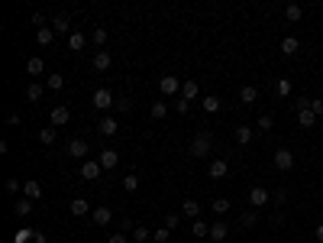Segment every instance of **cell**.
Returning <instances> with one entry per match:
<instances>
[{"instance_id":"22","label":"cell","mask_w":323,"mask_h":243,"mask_svg":"<svg viewBox=\"0 0 323 243\" xmlns=\"http://www.w3.org/2000/svg\"><path fill=\"white\" fill-rule=\"evenodd\" d=\"M26 71H29V75H46V59H29V62H26Z\"/></svg>"},{"instance_id":"37","label":"cell","mask_w":323,"mask_h":243,"mask_svg":"<svg viewBox=\"0 0 323 243\" xmlns=\"http://www.w3.org/2000/svg\"><path fill=\"white\" fill-rule=\"evenodd\" d=\"M271 126H275L271 114H262V117H259V123H255V130H262V133H265V130H271Z\"/></svg>"},{"instance_id":"40","label":"cell","mask_w":323,"mask_h":243,"mask_svg":"<svg viewBox=\"0 0 323 243\" xmlns=\"http://www.w3.org/2000/svg\"><path fill=\"white\" fill-rule=\"evenodd\" d=\"M178 224H181V214H165V227L168 230H178Z\"/></svg>"},{"instance_id":"7","label":"cell","mask_w":323,"mask_h":243,"mask_svg":"<svg viewBox=\"0 0 323 243\" xmlns=\"http://www.w3.org/2000/svg\"><path fill=\"white\" fill-rule=\"evenodd\" d=\"M226 172H230V162H226V159H214V162H210V169H207V175H210L214 182L226 179Z\"/></svg>"},{"instance_id":"43","label":"cell","mask_w":323,"mask_h":243,"mask_svg":"<svg viewBox=\"0 0 323 243\" xmlns=\"http://www.w3.org/2000/svg\"><path fill=\"white\" fill-rule=\"evenodd\" d=\"M133 240H136V243H146L149 240V230L146 227H136V230H133Z\"/></svg>"},{"instance_id":"47","label":"cell","mask_w":323,"mask_h":243,"mask_svg":"<svg viewBox=\"0 0 323 243\" xmlns=\"http://www.w3.org/2000/svg\"><path fill=\"white\" fill-rule=\"evenodd\" d=\"M175 107H178V114H188V107H191V101H185V97H178V101H175Z\"/></svg>"},{"instance_id":"39","label":"cell","mask_w":323,"mask_h":243,"mask_svg":"<svg viewBox=\"0 0 323 243\" xmlns=\"http://www.w3.org/2000/svg\"><path fill=\"white\" fill-rule=\"evenodd\" d=\"M46 85L52 88V91H62V88H65V78H62V75H49V81H46Z\"/></svg>"},{"instance_id":"17","label":"cell","mask_w":323,"mask_h":243,"mask_svg":"<svg viewBox=\"0 0 323 243\" xmlns=\"http://www.w3.org/2000/svg\"><path fill=\"white\" fill-rule=\"evenodd\" d=\"M13 211H16V217H29V214H32V201H29V198H20V201L13 204Z\"/></svg>"},{"instance_id":"21","label":"cell","mask_w":323,"mask_h":243,"mask_svg":"<svg viewBox=\"0 0 323 243\" xmlns=\"http://www.w3.org/2000/svg\"><path fill=\"white\" fill-rule=\"evenodd\" d=\"M87 211H91V204H87L84 198H75V201H71V214H75V217H84Z\"/></svg>"},{"instance_id":"28","label":"cell","mask_w":323,"mask_h":243,"mask_svg":"<svg viewBox=\"0 0 323 243\" xmlns=\"http://www.w3.org/2000/svg\"><path fill=\"white\" fill-rule=\"evenodd\" d=\"M200 107L207 110V114H216V110H220V97H214V94H207V97H204V101H200Z\"/></svg>"},{"instance_id":"36","label":"cell","mask_w":323,"mask_h":243,"mask_svg":"<svg viewBox=\"0 0 323 243\" xmlns=\"http://www.w3.org/2000/svg\"><path fill=\"white\" fill-rule=\"evenodd\" d=\"M152 240H155V243H168V240H171V230H168V227L152 230Z\"/></svg>"},{"instance_id":"24","label":"cell","mask_w":323,"mask_h":243,"mask_svg":"<svg viewBox=\"0 0 323 243\" xmlns=\"http://www.w3.org/2000/svg\"><path fill=\"white\" fill-rule=\"evenodd\" d=\"M68 49H71V52H81V49H84V32H71V36H68Z\"/></svg>"},{"instance_id":"15","label":"cell","mask_w":323,"mask_h":243,"mask_svg":"<svg viewBox=\"0 0 323 243\" xmlns=\"http://www.w3.org/2000/svg\"><path fill=\"white\" fill-rule=\"evenodd\" d=\"M297 123H300V126H314V123H317V114H314L310 107H300V110H297Z\"/></svg>"},{"instance_id":"45","label":"cell","mask_w":323,"mask_h":243,"mask_svg":"<svg viewBox=\"0 0 323 243\" xmlns=\"http://www.w3.org/2000/svg\"><path fill=\"white\" fill-rule=\"evenodd\" d=\"M3 188H7L10 195H16V191L23 188V182H16V179H7V185H3Z\"/></svg>"},{"instance_id":"49","label":"cell","mask_w":323,"mask_h":243,"mask_svg":"<svg viewBox=\"0 0 323 243\" xmlns=\"http://www.w3.org/2000/svg\"><path fill=\"white\" fill-rule=\"evenodd\" d=\"M271 198H275V204H285V201H288V191H285V188H278Z\"/></svg>"},{"instance_id":"9","label":"cell","mask_w":323,"mask_h":243,"mask_svg":"<svg viewBox=\"0 0 323 243\" xmlns=\"http://www.w3.org/2000/svg\"><path fill=\"white\" fill-rule=\"evenodd\" d=\"M97 162L104 165V169H116V162H120V152H116V149H104V152L97 156Z\"/></svg>"},{"instance_id":"6","label":"cell","mask_w":323,"mask_h":243,"mask_svg":"<svg viewBox=\"0 0 323 243\" xmlns=\"http://www.w3.org/2000/svg\"><path fill=\"white\" fill-rule=\"evenodd\" d=\"M65 152H68L71 159H84L87 156V140H68V146H65Z\"/></svg>"},{"instance_id":"41","label":"cell","mask_w":323,"mask_h":243,"mask_svg":"<svg viewBox=\"0 0 323 243\" xmlns=\"http://www.w3.org/2000/svg\"><path fill=\"white\" fill-rule=\"evenodd\" d=\"M39 143H55V130H39Z\"/></svg>"},{"instance_id":"48","label":"cell","mask_w":323,"mask_h":243,"mask_svg":"<svg viewBox=\"0 0 323 243\" xmlns=\"http://www.w3.org/2000/svg\"><path fill=\"white\" fill-rule=\"evenodd\" d=\"M130 107H133V101H126V97H123V101H116V110H120V114H130Z\"/></svg>"},{"instance_id":"52","label":"cell","mask_w":323,"mask_h":243,"mask_svg":"<svg viewBox=\"0 0 323 243\" xmlns=\"http://www.w3.org/2000/svg\"><path fill=\"white\" fill-rule=\"evenodd\" d=\"M32 243H46V234H39V230H36V234H32Z\"/></svg>"},{"instance_id":"16","label":"cell","mask_w":323,"mask_h":243,"mask_svg":"<svg viewBox=\"0 0 323 243\" xmlns=\"http://www.w3.org/2000/svg\"><path fill=\"white\" fill-rule=\"evenodd\" d=\"M23 195L29 198V201H36V198L42 195V185H39V182H32V179H29V182H23Z\"/></svg>"},{"instance_id":"30","label":"cell","mask_w":323,"mask_h":243,"mask_svg":"<svg viewBox=\"0 0 323 243\" xmlns=\"http://www.w3.org/2000/svg\"><path fill=\"white\" fill-rule=\"evenodd\" d=\"M230 208H233V204H230V201H226V198H216V201H214V204H210V211H214V214H220V217H223V214H226V211H230Z\"/></svg>"},{"instance_id":"25","label":"cell","mask_w":323,"mask_h":243,"mask_svg":"<svg viewBox=\"0 0 323 243\" xmlns=\"http://www.w3.org/2000/svg\"><path fill=\"white\" fill-rule=\"evenodd\" d=\"M297 49H300V42L294 39V36H285V39H281V52H285V55H294Z\"/></svg>"},{"instance_id":"5","label":"cell","mask_w":323,"mask_h":243,"mask_svg":"<svg viewBox=\"0 0 323 243\" xmlns=\"http://www.w3.org/2000/svg\"><path fill=\"white\" fill-rule=\"evenodd\" d=\"M269 188H262V185H255L252 191H249V208H265L269 204Z\"/></svg>"},{"instance_id":"26","label":"cell","mask_w":323,"mask_h":243,"mask_svg":"<svg viewBox=\"0 0 323 243\" xmlns=\"http://www.w3.org/2000/svg\"><path fill=\"white\" fill-rule=\"evenodd\" d=\"M42 94H46V85H39V81H32V85L26 88V97H29V101H39Z\"/></svg>"},{"instance_id":"8","label":"cell","mask_w":323,"mask_h":243,"mask_svg":"<svg viewBox=\"0 0 323 243\" xmlns=\"http://www.w3.org/2000/svg\"><path fill=\"white\" fill-rule=\"evenodd\" d=\"M110 104H113V94H110L107 88H97V91H94V107H97V110H107Z\"/></svg>"},{"instance_id":"12","label":"cell","mask_w":323,"mask_h":243,"mask_svg":"<svg viewBox=\"0 0 323 243\" xmlns=\"http://www.w3.org/2000/svg\"><path fill=\"white\" fill-rule=\"evenodd\" d=\"M181 214H185V217H191V220H200V204L194 201V198H188V201L181 204Z\"/></svg>"},{"instance_id":"32","label":"cell","mask_w":323,"mask_h":243,"mask_svg":"<svg viewBox=\"0 0 323 243\" xmlns=\"http://www.w3.org/2000/svg\"><path fill=\"white\" fill-rule=\"evenodd\" d=\"M285 16H288V20H291V23H297L300 16H304V10H300L297 3H288V7H285Z\"/></svg>"},{"instance_id":"2","label":"cell","mask_w":323,"mask_h":243,"mask_svg":"<svg viewBox=\"0 0 323 243\" xmlns=\"http://www.w3.org/2000/svg\"><path fill=\"white\" fill-rule=\"evenodd\" d=\"M181 85H185V81H181V78H175V75H165V78H159V91H162L165 97L178 94V91H181Z\"/></svg>"},{"instance_id":"42","label":"cell","mask_w":323,"mask_h":243,"mask_svg":"<svg viewBox=\"0 0 323 243\" xmlns=\"http://www.w3.org/2000/svg\"><path fill=\"white\" fill-rule=\"evenodd\" d=\"M123 188L126 191H136L139 188V179H136V175H126V179H123Z\"/></svg>"},{"instance_id":"35","label":"cell","mask_w":323,"mask_h":243,"mask_svg":"<svg viewBox=\"0 0 323 243\" xmlns=\"http://www.w3.org/2000/svg\"><path fill=\"white\" fill-rule=\"evenodd\" d=\"M191 234L194 237H210V227L204 224V220H194V224H191Z\"/></svg>"},{"instance_id":"34","label":"cell","mask_w":323,"mask_h":243,"mask_svg":"<svg viewBox=\"0 0 323 243\" xmlns=\"http://www.w3.org/2000/svg\"><path fill=\"white\" fill-rule=\"evenodd\" d=\"M275 94H278V97H288V94H291V81H288V78H278Z\"/></svg>"},{"instance_id":"44","label":"cell","mask_w":323,"mask_h":243,"mask_svg":"<svg viewBox=\"0 0 323 243\" xmlns=\"http://www.w3.org/2000/svg\"><path fill=\"white\" fill-rule=\"evenodd\" d=\"M91 39H94V46H104V42H107V32H104V30H94Z\"/></svg>"},{"instance_id":"29","label":"cell","mask_w":323,"mask_h":243,"mask_svg":"<svg viewBox=\"0 0 323 243\" xmlns=\"http://www.w3.org/2000/svg\"><path fill=\"white\" fill-rule=\"evenodd\" d=\"M249 140H252V126H236V143L239 146H246Z\"/></svg>"},{"instance_id":"33","label":"cell","mask_w":323,"mask_h":243,"mask_svg":"<svg viewBox=\"0 0 323 243\" xmlns=\"http://www.w3.org/2000/svg\"><path fill=\"white\" fill-rule=\"evenodd\" d=\"M32 234H36L32 227H20V234L13 237V243H32Z\"/></svg>"},{"instance_id":"10","label":"cell","mask_w":323,"mask_h":243,"mask_svg":"<svg viewBox=\"0 0 323 243\" xmlns=\"http://www.w3.org/2000/svg\"><path fill=\"white\" fill-rule=\"evenodd\" d=\"M71 120V110L65 107V104H58V107L52 110V126H65Z\"/></svg>"},{"instance_id":"19","label":"cell","mask_w":323,"mask_h":243,"mask_svg":"<svg viewBox=\"0 0 323 243\" xmlns=\"http://www.w3.org/2000/svg\"><path fill=\"white\" fill-rule=\"evenodd\" d=\"M210 240H214V243H223L226 240V224H223V220H216L214 227H210Z\"/></svg>"},{"instance_id":"31","label":"cell","mask_w":323,"mask_h":243,"mask_svg":"<svg viewBox=\"0 0 323 243\" xmlns=\"http://www.w3.org/2000/svg\"><path fill=\"white\" fill-rule=\"evenodd\" d=\"M36 39H39V46H52L55 30H49V26H46V30H39V32H36Z\"/></svg>"},{"instance_id":"14","label":"cell","mask_w":323,"mask_h":243,"mask_svg":"<svg viewBox=\"0 0 323 243\" xmlns=\"http://www.w3.org/2000/svg\"><path fill=\"white\" fill-rule=\"evenodd\" d=\"M197 94H200V85H197V81H185V85H181V97H185V101H194Z\"/></svg>"},{"instance_id":"23","label":"cell","mask_w":323,"mask_h":243,"mask_svg":"<svg viewBox=\"0 0 323 243\" xmlns=\"http://www.w3.org/2000/svg\"><path fill=\"white\" fill-rule=\"evenodd\" d=\"M52 30H55V32H71V23H68V16H65V13H58V16L52 20Z\"/></svg>"},{"instance_id":"1","label":"cell","mask_w":323,"mask_h":243,"mask_svg":"<svg viewBox=\"0 0 323 243\" xmlns=\"http://www.w3.org/2000/svg\"><path fill=\"white\" fill-rule=\"evenodd\" d=\"M210 146H214V136L204 130V133H197L194 136V143H191V156H207L210 152Z\"/></svg>"},{"instance_id":"38","label":"cell","mask_w":323,"mask_h":243,"mask_svg":"<svg viewBox=\"0 0 323 243\" xmlns=\"http://www.w3.org/2000/svg\"><path fill=\"white\" fill-rule=\"evenodd\" d=\"M255 220H259V214H255V208H252V211H242V217H239V224H242V227H252Z\"/></svg>"},{"instance_id":"3","label":"cell","mask_w":323,"mask_h":243,"mask_svg":"<svg viewBox=\"0 0 323 243\" xmlns=\"http://www.w3.org/2000/svg\"><path fill=\"white\" fill-rule=\"evenodd\" d=\"M275 169L278 172H291L294 169V152L291 149H278L275 152Z\"/></svg>"},{"instance_id":"18","label":"cell","mask_w":323,"mask_h":243,"mask_svg":"<svg viewBox=\"0 0 323 243\" xmlns=\"http://www.w3.org/2000/svg\"><path fill=\"white\" fill-rule=\"evenodd\" d=\"M110 62H113V59H110V52H97V55H94V71H107Z\"/></svg>"},{"instance_id":"11","label":"cell","mask_w":323,"mask_h":243,"mask_svg":"<svg viewBox=\"0 0 323 243\" xmlns=\"http://www.w3.org/2000/svg\"><path fill=\"white\" fill-rule=\"evenodd\" d=\"M94 224H97V227H107L110 220H113V211H110V208H94Z\"/></svg>"},{"instance_id":"13","label":"cell","mask_w":323,"mask_h":243,"mask_svg":"<svg viewBox=\"0 0 323 243\" xmlns=\"http://www.w3.org/2000/svg\"><path fill=\"white\" fill-rule=\"evenodd\" d=\"M239 101H242V104H255V101H259V88H252V85L239 88Z\"/></svg>"},{"instance_id":"20","label":"cell","mask_w":323,"mask_h":243,"mask_svg":"<svg viewBox=\"0 0 323 243\" xmlns=\"http://www.w3.org/2000/svg\"><path fill=\"white\" fill-rule=\"evenodd\" d=\"M97 130H100L104 136H116V120H113V117H104V120L97 123Z\"/></svg>"},{"instance_id":"4","label":"cell","mask_w":323,"mask_h":243,"mask_svg":"<svg viewBox=\"0 0 323 243\" xmlns=\"http://www.w3.org/2000/svg\"><path fill=\"white\" fill-rule=\"evenodd\" d=\"M100 172H104V165H100L97 159H84V165H81V179H84V182L100 179Z\"/></svg>"},{"instance_id":"27","label":"cell","mask_w":323,"mask_h":243,"mask_svg":"<svg viewBox=\"0 0 323 243\" xmlns=\"http://www.w3.org/2000/svg\"><path fill=\"white\" fill-rule=\"evenodd\" d=\"M149 114H152L155 120H162L165 114H168V104H165V101H152V107H149Z\"/></svg>"},{"instance_id":"50","label":"cell","mask_w":323,"mask_h":243,"mask_svg":"<svg viewBox=\"0 0 323 243\" xmlns=\"http://www.w3.org/2000/svg\"><path fill=\"white\" fill-rule=\"evenodd\" d=\"M107 243H126V234H110Z\"/></svg>"},{"instance_id":"46","label":"cell","mask_w":323,"mask_h":243,"mask_svg":"<svg viewBox=\"0 0 323 243\" xmlns=\"http://www.w3.org/2000/svg\"><path fill=\"white\" fill-rule=\"evenodd\" d=\"M310 110H314L317 117H323V101H320V97H314V101H310Z\"/></svg>"},{"instance_id":"51","label":"cell","mask_w":323,"mask_h":243,"mask_svg":"<svg viewBox=\"0 0 323 243\" xmlns=\"http://www.w3.org/2000/svg\"><path fill=\"white\" fill-rule=\"evenodd\" d=\"M314 237H317V243H323V224H317V230H314Z\"/></svg>"}]
</instances>
